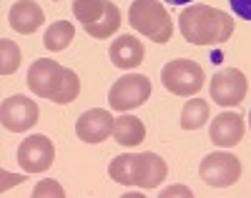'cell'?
Instances as JSON below:
<instances>
[{
  "mask_svg": "<svg viewBox=\"0 0 251 198\" xmlns=\"http://www.w3.org/2000/svg\"><path fill=\"white\" fill-rule=\"evenodd\" d=\"M151 96V80L141 75V73H131V75H123L118 78L111 91H108V103L113 111L118 113H126L131 108H138L149 100Z\"/></svg>",
  "mask_w": 251,
  "mask_h": 198,
  "instance_id": "cell-5",
  "label": "cell"
},
{
  "mask_svg": "<svg viewBox=\"0 0 251 198\" xmlns=\"http://www.w3.org/2000/svg\"><path fill=\"white\" fill-rule=\"evenodd\" d=\"M73 35H75L73 23H68V20H58V23H50V28L46 30L43 46H46L50 53H60V50L68 48V43L73 40Z\"/></svg>",
  "mask_w": 251,
  "mask_h": 198,
  "instance_id": "cell-16",
  "label": "cell"
},
{
  "mask_svg": "<svg viewBox=\"0 0 251 198\" xmlns=\"http://www.w3.org/2000/svg\"><path fill=\"white\" fill-rule=\"evenodd\" d=\"M0 121H3V128L10 130V133L30 130L38 123V103H33L28 96H10L3 100Z\"/></svg>",
  "mask_w": 251,
  "mask_h": 198,
  "instance_id": "cell-8",
  "label": "cell"
},
{
  "mask_svg": "<svg viewBox=\"0 0 251 198\" xmlns=\"http://www.w3.org/2000/svg\"><path fill=\"white\" fill-rule=\"evenodd\" d=\"M8 23L15 33L20 35H30L35 33L40 25L46 23V13L40 10L38 3H33V0H20V3H15L8 13Z\"/></svg>",
  "mask_w": 251,
  "mask_h": 198,
  "instance_id": "cell-13",
  "label": "cell"
},
{
  "mask_svg": "<svg viewBox=\"0 0 251 198\" xmlns=\"http://www.w3.org/2000/svg\"><path fill=\"white\" fill-rule=\"evenodd\" d=\"M208 121V103L203 98H191L181 111V128L183 130H199Z\"/></svg>",
  "mask_w": 251,
  "mask_h": 198,
  "instance_id": "cell-19",
  "label": "cell"
},
{
  "mask_svg": "<svg viewBox=\"0 0 251 198\" xmlns=\"http://www.w3.org/2000/svg\"><path fill=\"white\" fill-rule=\"evenodd\" d=\"M106 10H108V0H73V15L83 28L98 23L106 15Z\"/></svg>",
  "mask_w": 251,
  "mask_h": 198,
  "instance_id": "cell-17",
  "label": "cell"
},
{
  "mask_svg": "<svg viewBox=\"0 0 251 198\" xmlns=\"http://www.w3.org/2000/svg\"><path fill=\"white\" fill-rule=\"evenodd\" d=\"M178 28L186 43H194V46H219V43H226L234 35V20L228 13L219 8L191 3L188 8L181 10Z\"/></svg>",
  "mask_w": 251,
  "mask_h": 198,
  "instance_id": "cell-1",
  "label": "cell"
},
{
  "mask_svg": "<svg viewBox=\"0 0 251 198\" xmlns=\"http://www.w3.org/2000/svg\"><path fill=\"white\" fill-rule=\"evenodd\" d=\"M128 20H131V28L146 38H151V43H169L174 35L171 15L158 0H136V3H131Z\"/></svg>",
  "mask_w": 251,
  "mask_h": 198,
  "instance_id": "cell-3",
  "label": "cell"
},
{
  "mask_svg": "<svg viewBox=\"0 0 251 198\" xmlns=\"http://www.w3.org/2000/svg\"><path fill=\"white\" fill-rule=\"evenodd\" d=\"M161 196L163 198H171V196H194L188 188H183V186H169V188H163L161 191Z\"/></svg>",
  "mask_w": 251,
  "mask_h": 198,
  "instance_id": "cell-25",
  "label": "cell"
},
{
  "mask_svg": "<svg viewBox=\"0 0 251 198\" xmlns=\"http://www.w3.org/2000/svg\"><path fill=\"white\" fill-rule=\"evenodd\" d=\"M199 175L201 181L208 186H216V188H226V186H234L241 178V161L234 156V153H211L206 156L199 166Z\"/></svg>",
  "mask_w": 251,
  "mask_h": 198,
  "instance_id": "cell-6",
  "label": "cell"
},
{
  "mask_svg": "<svg viewBox=\"0 0 251 198\" xmlns=\"http://www.w3.org/2000/svg\"><path fill=\"white\" fill-rule=\"evenodd\" d=\"M53 3H60V0H53Z\"/></svg>",
  "mask_w": 251,
  "mask_h": 198,
  "instance_id": "cell-28",
  "label": "cell"
},
{
  "mask_svg": "<svg viewBox=\"0 0 251 198\" xmlns=\"http://www.w3.org/2000/svg\"><path fill=\"white\" fill-rule=\"evenodd\" d=\"M208 93H211V100L221 108H228V105H239L246 93H249V83H246V75L239 71V68H221L214 78H211V85H208Z\"/></svg>",
  "mask_w": 251,
  "mask_h": 198,
  "instance_id": "cell-7",
  "label": "cell"
},
{
  "mask_svg": "<svg viewBox=\"0 0 251 198\" xmlns=\"http://www.w3.org/2000/svg\"><path fill=\"white\" fill-rule=\"evenodd\" d=\"M249 125H251V113H249Z\"/></svg>",
  "mask_w": 251,
  "mask_h": 198,
  "instance_id": "cell-27",
  "label": "cell"
},
{
  "mask_svg": "<svg viewBox=\"0 0 251 198\" xmlns=\"http://www.w3.org/2000/svg\"><path fill=\"white\" fill-rule=\"evenodd\" d=\"M28 88L40 98L66 105L78 98L80 78L75 71L66 68V65H60L50 58H38L28 71Z\"/></svg>",
  "mask_w": 251,
  "mask_h": 198,
  "instance_id": "cell-2",
  "label": "cell"
},
{
  "mask_svg": "<svg viewBox=\"0 0 251 198\" xmlns=\"http://www.w3.org/2000/svg\"><path fill=\"white\" fill-rule=\"evenodd\" d=\"M20 65V48L13 40L3 38L0 40V73L3 75H13Z\"/></svg>",
  "mask_w": 251,
  "mask_h": 198,
  "instance_id": "cell-21",
  "label": "cell"
},
{
  "mask_svg": "<svg viewBox=\"0 0 251 198\" xmlns=\"http://www.w3.org/2000/svg\"><path fill=\"white\" fill-rule=\"evenodd\" d=\"M0 178H3V183H0V191L5 193L10 186L23 183V181H25V175H13V173H8V171H0Z\"/></svg>",
  "mask_w": 251,
  "mask_h": 198,
  "instance_id": "cell-24",
  "label": "cell"
},
{
  "mask_svg": "<svg viewBox=\"0 0 251 198\" xmlns=\"http://www.w3.org/2000/svg\"><path fill=\"white\" fill-rule=\"evenodd\" d=\"M121 28V10L113 5V3H108V10H106V15H103L98 23H93V25H88V28H83L91 38H98V40H106V38H111L116 30Z\"/></svg>",
  "mask_w": 251,
  "mask_h": 198,
  "instance_id": "cell-20",
  "label": "cell"
},
{
  "mask_svg": "<svg viewBox=\"0 0 251 198\" xmlns=\"http://www.w3.org/2000/svg\"><path fill=\"white\" fill-rule=\"evenodd\" d=\"M161 83L174 96H196L206 85V73L196 60L178 58V60H171L163 65Z\"/></svg>",
  "mask_w": 251,
  "mask_h": 198,
  "instance_id": "cell-4",
  "label": "cell"
},
{
  "mask_svg": "<svg viewBox=\"0 0 251 198\" xmlns=\"http://www.w3.org/2000/svg\"><path fill=\"white\" fill-rule=\"evenodd\" d=\"M33 196L40 198V196H55V198H63L66 191L58 186V181H40L35 188H33Z\"/></svg>",
  "mask_w": 251,
  "mask_h": 198,
  "instance_id": "cell-22",
  "label": "cell"
},
{
  "mask_svg": "<svg viewBox=\"0 0 251 198\" xmlns=\"http://www.w3.org/2000/svg\"><path fill=\"white\" fill-rule=\"evenodd\" d=\"M244 130H246V123L239 113H219L211 121L208 136H211V143L221 148H234L236 143H241Z\"/></svg>",
  "mask_w": 251,
  "mask_h": 198,
  "instance_id": "cell-11",
  "label": "cell"
},
{
  "mask_svg": "<svg viewBox=\"0 0 251 198\" xmlns=\"http://www.w3.org/2000/svg\"><path fill=\"white\" fill-rule=\"evenodd\" d=\"M113 116L106 108H91L75 123V136L83 143H100L113 133Z\"/></svg>",
  "mask_w": 251,
  "mask_h": 198,
  "instance_id": "cell-10",
  "label": "cell"
},
{
  "mask_svg": "<svg viewBox=\"0 0 251 198\" xmlns=\"http://www.w3.org/2000/svg\"><path fill=\"white\" fill-rule=\"evenodd\" d=\"M111 63L116 68H123V71H133L143 63V55H146V48L143 43L133 35H121L116 38V43H111Z\"/></svg>",
  "mask_w": 251,
  "mask_h": 198,
  "instance_id": "cell-14",
  "label": "cell"
},
{
  "mask_svg": "<svg viewBox=\"0 0 251 198\" xmlns=\"http://www.w3.org/2000/svg\"><path fill=\"white\" fill-rule=\"evenodd\" d=\"M231 3V10L244 18V20H251V0H228Z\"/></svg>",
  "mask_w": 251,
  "mask_h": 198,
  "instance_id": "cell-23",
  "label": "cell"
},
{
  "mask_svg": "<svg viewBox=\"0 0 251 198\" xmlns=\"http://www.w3.org/2000/svg\"><path fill=\"white\" fill-rule=\"evenodd\" d=\"M108 175L121 186H136V153H121L108 166Z\"/></svg>",
  "mask_w": 251,
  "mask_h": 198,
  "instance_id": "cell-18",
  "label": "cell"
},
{
  "mask_svg": "<svg viewBox=\"0 0 251 198\" xmlns=\"http://www.w3.org/2000/svg\"><path fill=\"white\" fill-rule=\"evenodd\" d=\"M169 166L156 153H136V186L143 191H153L166 181Z\"/></svg>",
  "mask_w": 251,
  "mask_h": 198,
  "instance_id": "cell-12",
  "label": "cell"
},
{
  "mask_svg": "<svg viewBox=\"0 0 251 198\" xmlns=\"http://www.w3.org/2000/svg\"><path fill=\"white\" fill-rule=\"evenodd\" d=\"M113 138L121 143V146H138L146 141V125L141 118L136 116H118L113 121Z\"/></svg>",
  "mask_w": 251,
  "mask_h": 198,
  "instance_id": "cell-15",
  "label": "cell"
},
{
  "mask_svg": "<svg viewBox=\"0 0 251 198\" xmlns=\"http://www.w3.org/2000/svg\"><path fill=\"white\" fill-rule=\"evenodd\" d=\"M55 161V146L46 136H30L18 146V163L28 173H43Z\"/></svg>",
  "mask_w": 251,
  "mask_h": 198,
  "instance_id": "cell-9",
  "label": "cell"
},
{
  "mask_svg": "<svg viewBox=\"0 0 251 198\" xmlns=\"http://www.w3.org/2000/svg\"><path fill=\"white\" fill-rule=\"evenodd\" d=\"M163 3H171V5H186V3H196V0H163Z\"/></svg>",
  "mask_w": 251,
  "mask_h": 198,
  "instance_id": "cell-26",
  "label": "cell"
}]
</instances>
